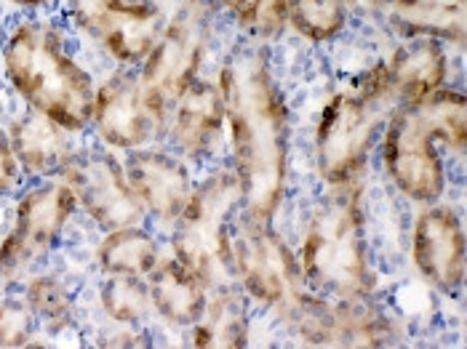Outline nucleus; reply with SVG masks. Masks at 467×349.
I'll use <instances>...</instances> for the list:
<instances>
[{
    "instance_id": "nucleus-22",
    "label": "nucleus",
    "mask_w": 467,
    "mask_h": 349,
    "mask_svg": "<svg viewBox=\"0 0 467 349\" xmlns=\"http://www.w3.org/2000/svg\"><path fill=\"white\" fill-rule=\"evenodd\" d=\"M158 238L142 227H118L108 230L97 245V264L102 275H123V278H147L161 262Z\"/></svg>"
},
{
    "instance_id": "nucleus-14",
    "label": "nucleus",
    "mask_w": 467,
    "mask_h": 349,
    "mask_svg": "<svg viewBox=\"0 0 467 349\" xmlns=\"http://www.w3.org/2000/svg\"><path fill=\"white\" fill-rule=\"evenodd\" d=\"M411 262L420 278L443 293L465 282V227L449 203H425L411 227Z\"/></svg>"
},
{
    "instance_id": "nucleus-30",
    "label": "nucleus",
    "mask_w": 467,
    "mask_h": 349,
    "mask_svg": "<svg viewBox=\"0 0 467 349\" xmlns=\"http://www.w3.org/2000/svg\"><path fill=\"white\" fill-rule=\"evenodd\" d=\"M14 5H19V8H25V11H33V14H37V11H46V8H51L57 0H11Z\"/></svg>"
},
{
    "instance_id": "nucleus-18",
    "label": "nucleus",
    "mask_w": 467,
    "mask_h": 349,
    "mask_svg": "<svg viewBox=\"0 0 467 349\" xmlns=\"http://www.w3.org/2000/svg\"><path fill=\"white\" fill-rule=\"evenodd\" d=\"M398 107H417L449 80V48L432 37H406L385 62Z\"/></svg>"
},
{
    "instance_id": "nucleus-17",
    "label": "nucleus",
    "mask_w": 467,
    "mask_h": 349,
    "mask_svg": "<svg viewBox=\"0 0 467 349\" xmlns=\"http://www.w3.org/2000/svg\"><path fill=\"white\" fill-rule=\"evenodd\" d=\"M5 131L27 179H59L80 147L75 134L33 109L14 115Z\"/></svg>"
},
{
    "instance_id": "nucleus-19",
    "label": "nucleus",
    "mask_w": 467,
    "mask_h": 349,
    "mask_svg": "<svg viewBox=\"0 0 467 349\" xmlns=\"http://www.w3.org/2000/svg\"><path fill=\"white\" fill-rule=\"evenodd\" d=\"M144 282L152 313L171 328H190L201 317L209 299V288L187 267H182L174 256H161Z\"/></svg>"
},
{
    "instance_id": "nucleus-1",
    "label": "nucleus",
    "mask_w": 467,
    "mask_h": 349,
    "mask_svg": "<svg viewBox=\"0 0 467 349\" xmlns=\"http://www.w3.org/2000/svg\"><path fill=\"white\" fill-rule=\"evenodd\" d=\"M216 86L224 102L230 169L238 181L241 210L275 224L288 192L291 126L270 56L254 40L233 48L219 65Z\"/></svg>"
},
{
    "instance_id": "nucleus-2",
    "label": "nucleus",
    "mask_w": 467,
    "mask_h": 349,
    "mask_svg": "<svg viewBox=\"0 0 467 349\" xmlns=\"http://www.w3.org/2000/svg\"><path fill=\"white\" fill-rule=\"evenodd\" d=\"M0 65L8 88L27 109L46 115L75 137L91 128L97 80L75 56L70 36L59 22L36 14L14 22L0 43Z\"/></svg>"
},
{
    "instance_id": "nucleus-21",
    "label": "nucleus",
    "mask_w": 467,
    "mask_h": 349,
    "mask_svg": "<svg viewBox=\"0 0 467 349\" xmlns=\"http://www.w3.org/2000/svg\"><path fill=\"white\" fill-rule=\"evenodd\" d=\"M467 0H393L388 19L403 37H432L449 46L465 43Z\"/></svg>"
},
{
    "instance_id": "nucleus-10",
    "label": "nucleus",
    "mask_w": 467,
    "mask_h": 349,
    "mask_svg": "<svg viewBox=\"0 0 467 349\" xmlns=\"http://www.w3.org/2000/svg\"><path fill=\"white\" fill-rule=\"evenodd\" d=\"M70 25L118 67H140L166 25L161 0H65Z\"/></svg>"
},
{
    "instance_id": "nucleus-31",
    "label": "nucleus",
    "mask_w": 467,
    "mask_h": 349,
    "mask_svg": "<svg viewBox=\"0 0 467 349\" xmlns=\"http://www.w3.org/2000/svg\"><path fill=\"white\" fill-rule=\"evenodd\" d=\"M177 3H187V0H177Z\"/></svg>"
},
{
    "instance_id": "nucleus-5",
    "label": "nucleus",
    "mask_w": 467,
    "mask_h": 349,
    "mask_svg": "<svg viewBox=\"0 0 467 349\" xmlns=\"http://www.w3.org/2000/svg\"><path fill=\"white\" fill-rule=\"evenodd\" d=\"M241 213V192L230 166H219L195 190L171 221V256L209 291L233 285V224Z\"/></svg>"
},
{
    "instance_id": "nucleus-29",
    "label": "nucleus",
    "mask_w": 467,
    "mask_h": 349,
    "mask_svg": "<svg viewBox=\"0 0 467 349\" xmlns=\"http://www.w3.org/2000/svg\"><path fill=\"white\" fill-rule=\"evenodd\" d=\"M25 171L14 152V144L8 139L5 126H0V198H11L25 187Z\"/></svg>"
},
{
    "instance_id": "nucleus-9",
    "label": "nucleus",
    "mask_w": 467,
    "mask_h": 349,
    "mask_svg": "<svg viewBox=\"0 0 467 349\" xmlns=\"http://www.w3.org/2000/svg\"><path fill=\"white\" fill-rule=\"evenodd\" d=\"M284 323L310 347H390L403 339L398 317L368 296H321L307 291Z\"/></svg>"
},
{
    "instance_id": "nucleus-12",
    "label": "nucleus",
    "mask_w": 467,
    "mask_h": 349,
    "mask_svg": "<svg viewBox=\"0 0 467 349\" xmlns=\"http://www.w3.org/2000/svg\"><path fill=\"white\" fill-rule=\"evenodd\" d=\"M62 179L70 184L78 210L88 216L102 232L142 224L144 209L126 176L123 160L102 144L78 147Z\"/></svg>"
},
{
    "instance_id": "nucleus-11",
    "label": "nucleus",
    "mask_w": 467,
    "mask_h": 349,
    "mask_svg": "<svg viewBox=\"0 0 467 349\" xmlns=\"http://www.w3.org/2000/svg\"><path fill=\"white\" fill-rule=\"evenodd\" d=\"M379 160L398 192L420 206L435 203L449 187L446 160L414 107H393L379 134Z\"/></svg>"
},
{
    "instance_id": "nucleus-20",
    "label": "nucleus",
    "mask_w": 467,
    "mask_h": 349,
    "mask_svg": "<svg viewBox=\"0 0 467 349\" xmlns=\"http://www.w3.org/2000/svg\"><path fill=\"white\" fill-rule=\"evenodd\" d=\"M187 331H190V344L192 347H246L249 334H252L249 296L235 282L209 291L203 313Z\"/></svg>"
},
{
    "instance_id": "nucleus-13",
    "label": "nucleus",
    "mask_w": 467,
    "mask_h": 349,
    "mask_svg": "<svg viewBox=\"0 0 467 349\" xmlns=\"http://www.w3.org/2000/svg\"><path fill=\"white\" fill-rule=\"evenodd\" d=\"M91 128L102 147L123 155L150 147L166 134L144 97L140 72L129 67H118L97 80Z\"/></svg>"
},
{
    "instance_id": "nucleus-25",
    "label": "nucleus",
    "mask_w": 467,
    "mask_h": 349,
    "mask_svg": "<svg viewBox=\"0 0 467 349\" xmlns=\"http://www.w3.org/2000/svg\"><path fill=\"white\" fill-rule=\"evenodd\" d=\"M22 299L30 307L37 325L46 328L48 334H59L72 323L75 302H72L67 282L57 275H48V272L33 275L25 285Z\"/></svg>"
},
{
    "instance_id": "nucleus-7",
    "label": "nucleus",
    "mask_w": 467,
    "mask_h": 349,
    "mask_svg": "<svg viewBox=\"0 0 467 349\" xmlns=\"http://www.w3.org/2000/svg\"><path fill=\"white\" fill-rule=\"evenodd\" d=\"M212 43V16L203 0L180 3L174 16L166 19L155 46L140 65L144 97L155 118L169 123V112L182 94L201 77Z\"/></svg>"
},
{
    "instance_id": "nucleus-15",
    "label": "nucleus",
    "mask_w": 467,
    "mask_h": 349,
    "mask_svg": "<svg viewBox=\"0 0 467 349\" xmlns=\"http://www.w3.org/2000/svg\"><path fill=\"white\" fill-rule=\"evenodd\" d=\"M123 169L142 203L144 216L171 227V221L180 216L195 190L190 163L174 149L150 144L142 149L126 152Z\"/></svg>"
},
{
    "instance_id": "nucleus-4",
    "label": "nucleus",
    "mask_w": 467,
    "mask_h": 349,
    "mask_svg": "<svg viewBox=\"0 0 467 349\" xmlns=\"http://www.w3.org/2000/svg\"><path fill=\"white\" fill-rule=\"evenodd\" d=\"M393 107L385 62L371 65L353 86L326 99L313 134V155L316 171L328 187L360 181Z\"/></svg>"
},
{
    "instance_id": "nucleus-23",
    "label": "nucleus",
    "mask_w": 467,
    "mask_h": 349,
    "mask_svg": "<svg viewBox=\"0 0 467 349\" xmlns=\"http://www.w3.org/2000/svg\"><path fill=\"white\" fill-rule=\"evenodd\" d=\"M420 120L428 126L438 147H446L451 155H462L467 147V102L465 94L443 86L425 102L414 107Z\"/></svg>"
},
{
    "instance_id": "nucleus-27",
    "label": "nucleus",
    "mask_w": 467,
    "mask_h": 349,
    "mask_svg": "<svg viewBox=\"0 0 467 349\" xmlns=\"http://www.w3.org/2000/svg\"><path fill=\"white\" fill-rule=\"evenodd\" d=\"M99 307L115 325H123V328L140 325L144 323V317L152 313L147 282L142 278L105 275V282L99 285Z\"/></svg>"
},
{
    "instance_id": "nucleus-16",
    "label": "nucleus",
    "mask_w": 467,
    "mask_h": 349,
    "mask_svg": "<svg viewBox=\"0 0 467 349\" xmlns=\"http://www.w3.org/2000/svg\"><path fill=\"white\" fill-rule=\"evenodd\" d=\"M171 149L187 163H206L216 158L227 139L224 102L216 80L198 77L169 112L166 134Z\"/></svg>"
},
{
    "instance_id": "nucleus-3",
    "label": "nucleus",
    "mask_w": 467,
    "mask_h": 349,
    "mask_svg": "<svg viewBox=\"0 0 467 349\" xmlns=\"http://www.w3.org/2000/svg\"><path fill=\"white\" fill-rule=\"evenodd\" d=\"M299 270L307 291L321 296H368L377 288L366 243V216L360 181L331 187V195L313 209L302 243Z\"/></svg>"
},
{
    "instance_id": "nucleus-6",
    "label": "nucleus",
    "mask_w": 467,
    "mask_h": 349,
    "mask_svg": "<svg viewBox=\"0 0 467 349\" xmlns=\"http://www.w3.org/2000/svg\"><path fill=\"white\" fill-rule=\"evenodd\" d=\"M78 216L70 184L59 179H30L14 200L11 221L0 238V282H14L37 267L65 241Z\"/></svg>"
},
{
    "instance_id": "nucleus-28",
    "label": "nucleus",
    "mask_w": 467,
    "mask_h": 349,
    "mask_svg": "<svg viewBox=\"0 0 467 349\" xmlns=\"http://www.w3.org/2000/svg\"><path fill=\"white\" fill-rule=\"evenodd\" d=\"M36 325V317L25 299H0V347L33 344Z\"/></svg>"
},
{
    "instance_id": "nucleus-8",
    "label": "nucleus",
    "mask_w": 467,
    "mask_h": 349,
    "mask_svg": "<svg viewBox=\"0 0 467 349\" xmlns=\"http://www.w3.org/2000/svg\"><path fill=\"white\" fill-rule=\"evenodd\" d=\"M233 278L262 310L286 320L299 299L307 293L299 259L273 224L246 216L233 224Z\"/></svg>"
},
{
    "instance_id": "nucleus-26",
    "label": "nucleus",
    "mask_w": 467,
    "mask_h": 349,
    "mask_svg": "<svg viewBox=\"0 0 467 349\" xmlns=\"http://www.w3.org/2000/svg\"><path fill=\"white\" fill-rule=\"evenodd\" d=\"M249 40H275L288 27L286 0H212Z\"/></svg>"
},
{
    "instance_id": "nucleus-24",
    "label": "nucleus",
    "mask_w": 467,
    "mask_h": 349,
    "mask_svg": "<svg viewBox=\"0 0 467 349\" xmlns=\"http://www.w3.org/2000/svg\"><path fill=\"white\" fill-rule=\"evenodd\" d=\"M348 0H286L288 27L310 43H331L345 33Z\"/></svg>"
}]
</instances>
